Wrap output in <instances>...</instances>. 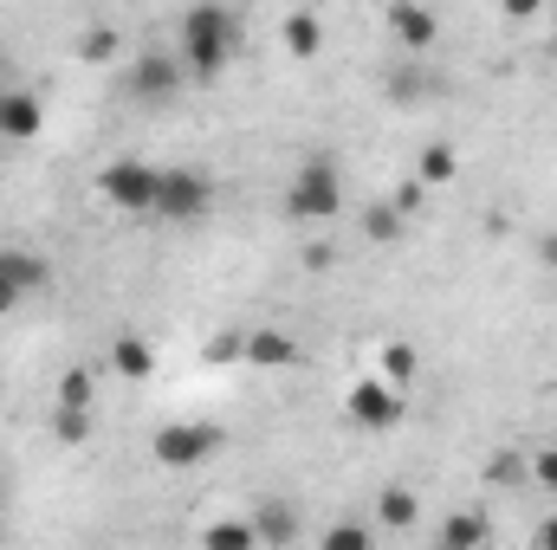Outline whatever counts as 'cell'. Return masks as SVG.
<instances>
[{"mask_svg":"<svg viewBox=\"0 0 557 550\" xmlns=\"http://www.w3.org/2000/svg\"><path fill=\"white\" fill-rule=\"evenodd\" d=\"M240 52V13L227 0H195L175 20V59L188 72V85H214Z\"/></svg>","mask_w":557,"mask_h":550,"instance_id":"1","label":"cell"},{"mask_svg":"<svg viewBox=\"0 0 557 550\" xmlns=\"http://www.w3.org/2000/svg\"><path fill=\"white\" fill-rule=\"evenodd\" d=\"M337 208H344V175H337V162H331V155L298 162V175H292V188H285V214L305 221V227H318V221H337Z\"/></svg>","mask_w":557,"mask_h":550,"instance_id":"2","label":"cell"},{"mask_svg":"<svg viewBox=\"0 0 557 550\" xmlns=\"http://www.w3.org/2000/svg\"><path fill=\"white\" fill-rule=\"evenodd\" d=\"M208 208H214V175H201V168H162V175H156V214H162V221L188 227V221H201Z\"/></svg>","mask_w":557,"mask_h":550,"instance_id":"3","label":"cell"},{"mask_svg":"<svg viewBox=\"0 0 557 550\" xmlns=\"http://www.w3.org/2000/svg\"><path fill=\"white\" fill-rule=\"evenodd\" d=\"M156 175H162V168H149V162H137V155L104 162L98 195H104V208H117V214H156Z\"/></svg>","mask_w":557,"mask_h":550,"instance_id":"4","label":"cell"},{"mask_svg":"<svg viewBox=\"0 0 557 550\" xmlns=\"http://www.w3.org/2000/svg\"><path fill=\"white\" fill-rule=\"evenodd\" d=\"M344 414H350L357 427L383 434V427H396V421L409 414V396H403V383H389V376H357L350 396H344Z\"/></svg>","mask_w":557,"mask_h":550,"instance_id":"5","label":"cell"},{"mask_svg":"<svg viewBox=\"0 0 557 550\" xmlns=\"http://www.w3.org/2000/svg\"><path fill=\"white\" fill-rule=\"evenodd\" d=\"M221 447V427L214 421H169V427H156V440H149V453H156V466H201L208 453Z\"/></svg>","mask_w":557,"mask_h":550,"instance_id":"6","label":"cell"},{"mask_svg":"<svg viewBox=\"0 0 557 550\" xmlns=\"http://www.w3.org/2000/svg\"><path fill=\"white\" fill-rule=\"evenodd\" d=\"M182 85H188V72H182L175 52H137V59L124 65V91H131L137 104H162V98H175Z\"/></svg>","mask_w":557,"mask_h":550,"instance_id":"7","label":"cell"},{"mask_svg":"<svg viewBox=\"0 0 557 550\" xmlns=\"http://www.w3.org/2000/svg\"><path fill=\"white\" fill-rule=\"evenodd\" d=\"M383 26L396 33L403 52H434V39H441V13H434V0H389Z\"/></svg>","mask_w":557,"mask_h":550,"instance_id":"8","label":"cell"},{"mask_svg":"<svg viewBox=\"0 0 557 550\" xmlns=\"http://www.w3.org/2000/svg\"><path fill=\"white\" fill-rule=\"evenodd\" d=\"M39 137H46V104H39V91L7 85V91H0V142H39Z\"/></svg>","mask_w":557,"mask_h":550,"instance_id":"9","label":"cell"},{"mask_svg":"<svg viewBox=\"0 0 557 550\" xmlns=\"http://www.w3.org/2000/svg\"><path fill=\"white\" fill-rule=\"evenodd\" d=\"M278 46H285L292 59H318V52L331 46V33H324V20H318L311 7H298V13L278 20Z\"/></svg>","mask_w":557,"mask_h":550,"instance_id":"10","label":"cell"},{"mask_svg":"<svg viewBox=\"0 0 557 550\" xmlns=\"http://www.w3.org/2000/svg\"><path fill=\"white\" fill-rule=\"evenodd\" d=\"M247 363H260V370H292V363H298L292 330H278V324H267V330H247Z\"/></svg>","mask_w":557,"mask_h":550,"instance_id":"11","label":"cell"},{"mask_svg":"<svg viewBox=\"0 0 557 550\" xmlns=\"http://www.w3.org/2000/svg\"><path fill=\"white\" fill-rule=\"evenodd\" d=\"M111 370H117L124 383H149V376H156V350H149V337L124 330V337L111 343Z\"/></svg>","mask_w":557,"mask_h":550,"instance_id":"12","label":"cell"},{"mask_svg":"<svg viewBox=\"0 0 557 550\" xmlns=\"http://www.w3.org/2000/svg\"><path fill=\"white\" fill-rule=\"evenodd\" d=\"M403 234H409V214H403L396 201H370V208H363V240H376V247H403Z\"/></svg>","mask_w":557,"mask_h":550,"instance_id":"13","label":"cell"},{"mask_svg":"<svg viewBox=\"0 0 557 550\" xmlns=\"http://www.w3.org/2000/svg\"><path fill=\"white\" fill-rule=\"evenodd\" d=\"M78 59H85V65H111V59H124V33L104 26V20H91V26L78 33Z\"/></svg>","mask_w":557,"mask_h":550,"instance_id":"14","label":"cell"},{"mask_svg":"<svg viewBox=\"0 0 557 550\" xmlns=\"http://www.w3.org/2000/svg\"><path fill=\"white\" fill-rule=\"evenodd\" d=\"M493 538V525L480 518V512H454L447 525H441V550H480Z\"/></svg>","mask_w":557,"mask_h":550,"instance_id":"15","label":"cell"},{"mask_svg":"<svg viewBox=\"0 0 557 550\" xmlns=\"http://www.w3.org/2000/svg\"><path fill=\"white\" fill-rule=\"evenodd\" d=\"M376 518H383L389 532H409V525L421 518L416 492H409V486H383V492H376Z\"/></svg>","mask_w":557,"mask_h":550,"instance_id":"16","label":"cell"},{"mask_svg":"<svg viewBox=\"0 0 557 550\" xmlns=\"http://www.w3.org/2000/svg\"><path fill=\"white\" fill-rule=\"evenodd\" d=\"M416 175L428 182V188H454V175H460V155L447 149V142H428L416 155Z\"/></svg>","mask_w":557,"mask_h":550,"instance_id":"17","label":"cell"},{"mask_svg":"<svg viewBox=\"0 0 557 550\" xmlns=\"http://www.w3.org/2000/svg\"><path fill=\"white\" fill-rule=\"evenodd\" d=\"M253 525H260V545H292V538H298V512L278 505V499H267V505L253 512Z\"/></svg>","mask_w":557,"mask_h":550,"instance_id":"18","label":"cell"},{"mask_svg":"<svg viewBox=\"0 0 557 550\" xmlns=\"http://www.w3.org/2000/svg\"><path fill=\"white\" fill-rule=\"evenodd\" d=\"M201 545L208 550H253L260 545V525H247V518H221V525L201 532Z\"/></svg>","mask_w":557,"mask_h":550,"instance_id":"19","label":"cell"},{"mask_svg":"<svg viewBox=\"0 0 557 550\" xmlns=\"http://www.w3.org/2000/svg\"><path fill=\"white\" fill-rule=\"evenodd\" d=\"M416 370H421V357H416V343H383V357H376V376H389V383H416Z\"/></svg>","mask_w":557,"mask_h":550,"instance_id":"20","label":"cell"},{"mask_svg":"<svg viewBox=\"0 0 557 550\" xmlns=\"http://www.w3.org/2000/svg\"><path fill=\"white\" fill-rule=\"evenodd\" d=\"M52 434H59V447H85V440H91V409H65V402H59Z\"/></svg>","mask_w":557,"mask_h":550,"instance_id":"21","label":"cell"},{"mask_svg":"<svg viewBox=\"0 0 557 550\" xmlns=\"http://www.w3.org/2000/svg\"><path fill=\"white\" fill-rule=\"evenodd\" d=\"M52 396H59L65 409H91V402H98V389H91V370H65Z\"/></svg>","mask_w":557,"mask_h":550,"instance_id":"22","label":"cell"},{"mask_svg":"<svg viewBox=\"0 0 557 550\" xmlns=\"http://www.w3.org/2000/svg\"><path fill=\"white\" fill-rule=\"evenodd\" d=\"M370 545H376L370 525H331V532H324V550H370Z\"/></svg>","mask_w":557,"mask_h":550,"instance_id":"23","label":"cell"},{"mask_svg":"<svg viewBox=\"0 0 557 550\" xmlns=\"http://www.w3.org/2000/svg\"><path fill=\"white\" fill-rule=\"evenodd\" d=\"M208 363H247V330H221L208 343Z\"/></svg>","mask_w":557,"mask_h":550,"instance_id":"24","label":"cell"},{"mask_svg":"<svg viewBox=\"0 0 557 550\" xmlns=\"http://www.w3.org/2000/svg\"><path fill=\"white\" fill-rule=\"evenodd\" d=\"M428 195H434V188H428V182H421V175H409V182H396V195H389V201H396V208H403V214H409V221H416L421 208H428Z\"/></svg>","mask_w":557,"mask_h":550,"instance_id":"25","label":"cell"},{"mask_svg":"<svg viewBox=\"0 0 557 550\" xmlns=\"http://www.w3.org/2000/svg\"><path fill=\"white\" fill-rule=\"evenodd\" d=\"M532 479L557 499V447H539V453H532Z\"/></svg>","mask_w":557,"mask_h":550,"instance_id":"26","label":"cell"},{"mask_svg":"<svg viewBox=\"0 0 557 550\" xmlns=\"http://www.w3.org/2000/svg\"><path fill=\"white\" fill-rule=\"evenodd\" d=\"M499 13H506L512 26H525V20H539V13H545V0H499Z\"/></svg>","mask_w":557,"mask_h":550,"instance_id":"27","label":"cell"},{"mask_svg":"<svg viewBox=\"0 0 557 550\" xmlns=\"http://www.w3.org/2000/svg\"><path fill=\"white\" fill-rule=\"evenodd\" d=\"M532 253H539V266H545V273H557V227H545V234L532 240Z\"/></svg>","mask_w":557,"mask_h":550,"instance_id":"28","label":"cell"},{"mask_svg":"<svg viewBox=\"0 0 557 550\" xmlns=\"http://www.w3.org/2000/svg\"><path fill=\"white\" fill-rule=\"evenodd\" d=\"M305 266H311V273H324V266H337V247H324V240H311V247H305Z\"/></svg>","mask_w":557,"mask_h":550,"instance_id":"29","label":"cell"},{"mask_svg":"<svg viewBox=\"0 0 557 550\" xmlns=\"http://www.w3.org/2000/svg\"><path fill=\"white\" fill-rule=\"evenodd\" d=\"M20 304H26V291H20V285L7 278V266H0V317H7V311H20Z\"/></svg>","mask_w":557,"mask_h":550,"instance_id":"30","label":"cell"},{"mask_svg":"<svg viewBox=\"0 0 557 550\" xmlns=\"http://www.w3.org/2000/svg\"><path fill=\"white\" fill-rule=\"evenodd\" d=\"M539 550H557V518H545V525H539Z\"/></svg>","mask_w":557,"mask_h":550,"instance_id":"31","label":"cell"},{"mask_svg":"<svg viewBox=\"0 0 557 550\" xmlns=\"http://www.w3.org/2000/svg\"><path fill=\"white\" fill-rule=\"evenodd\" d=\"M552 52H557V26H552Z\"/></svg>","mask_w":557,"mask_h":550,"instance_id":"32","label":"cell"},{"mask_svg":"<svg viewBox=\"0 0 557 550\" xmlns=\"http://www.w3.org/2000/svg\"><path fill=\"white\" fill-rule=\"evenodd\" d=\"M0 155H7V142H0Z\"/></svg>","mask_w":557,"mask_h":550,"instance_id":"33","label":"cell"}]
</instances>
